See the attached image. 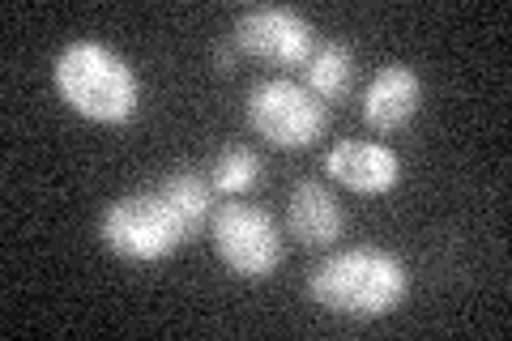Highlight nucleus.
I'll return each instance as SVG.
<instances>
[{
    "label": "nucleus",
    "mask_w": 512,
    "mask_h": 341,
    "mask_svg": "<svg viewBox=\"0 0 512 341\" xmlns=\"http://www.w3.org/2000/svg\"><path fill=\"white\" fill-rule=\"evenodd\" d=\"M410 273L402 256L384 248H346L308 273V295L316 307L350 320H376L402 307Z\"/></svg>",
    "instance_id": "f257e3e1"
},
{
    "label": "nucleus",
    "mask_w": 512,
    "mask_h": 341,
    "mask_svg": "<svg viewBox=\"0 0 512 341\" xmlns=\"http://www.w3.org/2000/svg\"><path fill=\"white\" fill-rule=\"evenodd\" d=\"M52 81L60 99L94 124H128L137 116V103H141L137 73L128 69L124 56H116L103 43H90V39L69 43L56 56Z\"/></svg>",
    "instance_id": "f03ea898"
},
{
    "label": "nucleus",
    "mask_w": 512,
    "mask_h": 341,
    "mask_svg": "<svg viewBox=\"0 0 512 341\" xmlns=\"http://www.w3.org/2000/svg\"><path fill=\"white\" fill-rule=\"evenodd\" d=\"M188 235L184 218L163 201V192H133V197H120L107 205L103 214V243L107 252L124 256L133 265H150L163 261L180 248Z\"/></svg>",
    "instance_id": "7ed1b4c3"
},
{
    "label": "nucleus",
    "mask_w": 512,
    "mask_h": 341,
    "mask_svg": "<svg viewBox=\"0 0 512 341\" xmlns=\"http://www.w3.org/2000/svg\"><path fill=\"white\" fill-rule=\"evenodd\" d=\"M248 124L278 150H308L329 128V103L291 77H269L248 90Z\"/></svg>",
    "instance_id": "20e7f679"
},
{
    "label": "nucleus",
    "mask_w": 512,
    "mask_h": 341,
    "mask_svg": "<svg viewBox=\"0 0 512 341\" xmlns=\"http://www.w3.org/2000/svg\"><path fill=\"white\" fill-rule=\"evenodd\" d=\"M210 239L218 261L227 265L235 278H269L282 265V231L278 222L248 201H231L214 209L210 218Z\"/></svg>",
    "instance_id": "39448f33"
},
{
    "label": "nucleus",
    "mask_w": 512,
    "mask_h": 341,
    "mask_svg": "<svg viewBox=\"0 0 512 341\" xmlns=\"http://www.w3.org/2000/svg\"><path fill=\"white\" fill-rule=\"evenodd\" d=\"M235 47L261 64H274V69H299L316 52V30L295 9L265 5V9H248L235 22Z\"/></svg>",
    "instance_id": "423d86ee"
},
{
    "label": "nucleus",
    "mask_w": 512,
    "mask_h": 341,
    "mask_svg": "<svg viewBox=\"0 0 512 341\" xmlns=\"http://www.w3.org/2000/svg\"><path fill=\"white\" fill-rule=\"evenodd\" d=\"M329 180H338L342 188L359 192V197H384L402 180V158L380 141H355L346 137L325 154Z\"/></svg>",
    "instance_id": "0eeeda50"
},
{
    "label": "nucleus",
    "mask_w": 512,
    "mask_h": 341,
    "mask_svg": "<svg viewBox=\"0 0 512 341\" xmlns=\"http://www.w3.org/2000/svg\"><path fill=\"white\" fill-rule=\"evenodd\" d=\"M423 107V77L410 64H384L363 90V120L380 133L406 128Z\"/></svg>",
    "instance_id": "6e6552de"
},
{
    "label": "nucleus",
    "mask_w": 512,
    "mask_h": 341,
    "mask_svg": "<svg viewBox=\"0 0 512 341\" xmlns=\"http://www.w3.org/2000/svg\"><path fill=\"white\" fill-rule=\"evenodd\" d=\"M286 226H291V239H299L303 248H329L342 235L346 218H342L338 197L325 184L299 180L291 188V201H286Z\"/></svg>",
    "instance_id": "1a4fd4ad"
},
{
    "label": "nucleus",
    "mask_w": 512,
    "mask_h": 341,
    "mask_svg": "<svg viewBox=\"0 0 512 341\" xmlns=\"http://www.w3.org/2000/svg\"><path fill=\"white\" fill-rule=\"evenodd\" d=\"M303 77L320 103H338L355 86V56L346 43H316V52L303 64Z\"/></svg>",
    "instance_id": "9d476101"
},
{
    "label": "nucleus",
    "mask_w": 512,
    "mask_h": 341,
    "mask_svg": "<svg viewBox=\"0 0 512 341\" xmlns=\"http://www.w3.org/2000/svg\"><path fill=\"white\" fill-rule=\"evenodd\" d=\"M158 192H163V201L184 218L188 235H201V226L214 218V184L201 180L197 171H171L167 180L158 184Z\"/></svg>",
    "instance_id": "9b49d317"
},
{
    "label": "nucleus",
    "mask_w": 512,
    "mask_h": 341,
    "mask_svg": "<svg viewBox=\"0 0 512 341\" xmlns=\"http://www.w3.org/2000/svg\"><path fill=\"white\" fill-rule=\"evenodd\" d=\"M261 158H256V150H248V145H227V150H218L214 162H210V184L214 192H231V197H239V192H248L261 184Z\"/></svg>",
    "instance_id": "f8f14e48"
},
{
    "label": "nucleus",
    "mask_w": 512,
    "mask_h": 341,
    "mask_svg": "<svg viewBox=\"0 0 512 341\" xmlns=\"http://www.w3.org/2000/svg\"><path fill=\"white\" fill-rule=\"evenodd\" d=\"M231 64H235V56H231V52H222V47H218V73H231Z\"/></svg>",
    "instance_id": "ddd939ff"
}]
</instances>
